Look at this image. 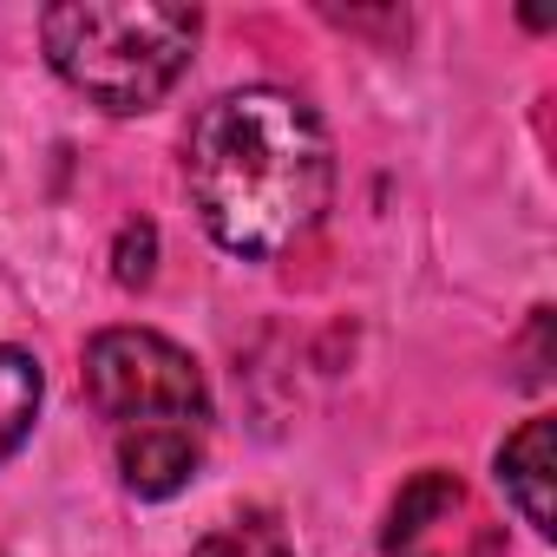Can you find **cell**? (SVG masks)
<instances>
[{"label": "cell", "mask_w": 557, "mask_h": 557, "mask_svg": "<svg viewBox=\"0 0 557 557\" xmlns=\"http://www.w3.org/2000/svg\"><path fill=\"white\" fill-rule=\"evenodd\" d=\"M184 177L203 230L230 256H283L335 197L329 125L283 86H236L197 112L184 138Z\"/></svg>", "instance_id": "cell-1"}, {"label": "cell", "mask_w": 557, "mask_h": 557, "mask_svg": "<svg viewBox=\"0 0 557 557\" xmlns=\"http://www.w3.org/2000/svg\"><path fill=\"white\" fill-rule=\"evenodd\" d=\"M86 394L112 426L119 479L138 498H177L203 466L210 387L190 348L158 329H106L86 342Z\"/></svg>", "instance_id": "cell-2"}, {"label": "cell", "mask_w": 557, "mask_h": 557, "mask_svg": "<svg viewBox=\"0 0 557 557\" xmlns=\"http://www.w3.org/2000/svg\"><path fill=\"white\" fill-rule=\"evenodd\" d=\"M197 34V8H158V0H66L40 14L53 73L112 119L151 112L190 73Z\"/></svg>", "instance_id": "cell-3"}, {"label": "cell", "mask_w": 557, "mask_h": 557, "mask_svg": "<svg viewBox=\"0 0 557 557\" xmlns=\"http://www.w3.org/2000/svg\"><path fill=\"white\" fill-rule=\"evenodd\" d=\"M381 550L387 557H492L498 537L479 518L472 492L453 472L426 466L400 485V498L387 511V531H381Z\"/></svg>", "instance_id": "cell-4"}, {"label": "cell", "mask_w": 557, "mask_h": 557, "mask_svg": "<svg viewBox=\"0 0 557 557\" xmlns=\"http://www.w3.org/2000/svg\"><path fill=\"white\" fill-rule=\"evenodd\" d=\"M498 485H505V498L518 505V518L550 537V420H544V413L524 420V426L498 446Z\"/></svg>", "instance_id": "cell-5"}, {"label": "cell", "mask_w": 557, "mask_h": 557, "mask_svg": "<svg viewBox=\"0 0 557 557\" xmlns=\"http://www.w3.org/2000/svg\"><path fill=\"white\" fill-rule=\"evenodd\" d=\"M40 394H47V374L27 348H0V459H14L40 420Z\"/></svg>", "instance_id": "cell-6"}, {"label": "cell", "mask_w": 557, "mask_h": 557, "mask_svg": "<svg viewBox=\"0 0 557 557\" xmlns=\"http://www.w3.org/2000/svg\"><path fill=\"white\" fill-rule=\"evenodd\" d=\"M190 557H296V544L275 524V511H236V518L210 524L190 544Z\"/></svg>", "instance_id": "cell-7"}, {"label": "cell", "mask_w": 557, "mask_h": 557, "mask_svg": "<svg viewBox=\"0 0 557 557\" xmlns=\"http://www.w3.org/2000/svg\"><path fill=\"white\" fill-rule=\"evenodd\" d=\"M151 256H158V230L151 223H125L119 249H112V275H119L125 289H145L151 283Z\"/></svg>", "instance_id": "cell-8"}]
</instances>
